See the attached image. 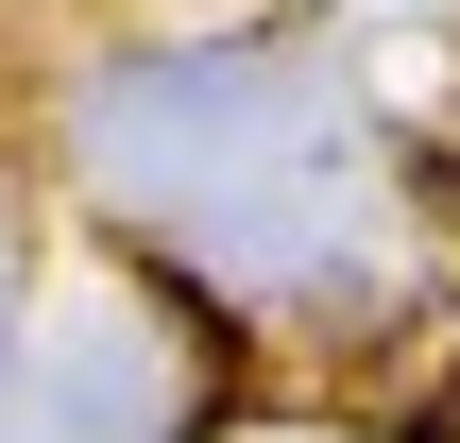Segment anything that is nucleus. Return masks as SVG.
I'll return each mask as SVG.
<instances>
[{"instance_id":"nucleus-1","label":"nucleus","mask_w":460,"mask_h":443,"mask_svg":"<svg viewBox=\"0 0 460 443\" xmlns=\"http://www.w3.org/2000/svg\"><path fill=\"white\" fill-rule=\"evenodd\" d=\"M393 443H460V427H444V410H410V427H393Z\"/></svg>"}]
</instances>
